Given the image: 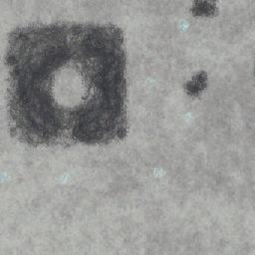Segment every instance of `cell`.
I'll list each match as a JSON object with an SVG mask.
<instances>
[{
	"mask_svg": "<svg viewBox=\"0 0 255 255\" xmlns=\"http://www.w3.org/2000/svg\"><path fill=\"white\" fill-rule=\"evenodd\" d=\"M5 63L8 126L18 141L66 147L127 136V60L119 27H19L9 34Z\"/></svg>",
	"mask_w": 255,
	"mask_h": 255,
	"instance_id": "1",
	"label": "cell"
},
{
	"mask_svg": "<svg viewBox=\"0 0 255 255\" xmlns=\"http://www.w3.org/2000/svg\"><path fill=\"white\" fill-rule=\"evenodd\" d=\"M191 12L195 16L211 17L217 12L216 0H194Z\"/></svg>",
	"mask_w": 255,
	"mask_h": 255,
	"instance_id": "2",
	"label": "cell"
}]
</instances>
